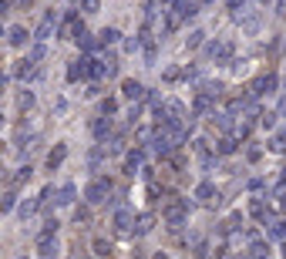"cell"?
<instances>
[{"mask_svg":"<svg viewBox=\"0 0 286 259\" xmlns=\"http://www.w3.org/2000/svg\"><path fill=\"white\" fill-rule=\"evenodd\" d=\"M132 222H135V215L128 212V209H118V212H115V229L125 232V229H132Z\"/></svg>","mask_w":286,"mask_h":259,"instance_id":"cell-7","label":"cell"},{"mask_svg":"<svg viewBox=\"0 0 286 259\" xmlns=\"http://www.w3.org/2000/svg\"><path fill=\"white\" fill-rule=\"evenodd\" d=\"M37 256L41 259H57V239L41 232V239H37Z\"/></svg>","mask_w":286,"mask_h":259,"instance_id":"cell-2","label":"cell"},{"mask_svg":"<svg viewBox=\"0 0 286 259\" xmlns=\"http://www.w3.org/2000/svg\"><path fill=\"white\" fill-rule=\"evenodd\" d=\"M249 259H269V242L256 239L253 246H249Z\"/></svg>","mask_w":286,"mask_h":259,"instance_id":"cell-8","label":"cell"},{"mask_svg":"<svg viewBox=\"0 0 286 259\" xmlns=\"http://www.w3.org/2000/svg\"><path fill=\"white\" fill-rule=\"evenodd\" d=\"M219 259H236V256H232L229 249H222V252H219Z\"/></svg>","mask_w":286,"mask_h":259,"instance_id":"cell-31","label":"cell"},{"mask_svg":"<svg viewBox=\"0 0 286 259\" xmlns=\"http://www.w3.org/2000/svg\"><path fill=\"white\" fill-rule=\"evenodd\" d=\"M64 155H67V148H64V145H57L54 152H51V155H47V169H57V165H61V162H64Z\"/></svg>","mask_w":286,"mask_h":259,"instance_id":"cell-12","label":"cell"},{"mask_svg":"<svg viewBox=\"0 0 286 259\" xmlns=\"http://www.w3.org/2000/svg\"><path fill=\"white\" fill-rule=\"evenodd\" d=\"M219 152H222V155H229V152H236V142H232V138H222V142H219Z\"/></svg>","mask_w":286,"mask_h":259,"instance_id":"cell-23","label":"cell"},{"mask_svg":"<svg viewBox=\"0 0 286 259\" xmlns=\"http://www.w3.org/2000/svg\"><path fill=\"white\" fill-rule=\"evenodd\" d=\"M135 232H138V236L152 232V215H138V222H135Z\"/></svg>","mask_w":286,"mask_h":259,"instance_id":"cell-13","label":"cell"},{"mask_svg":"<svg viewBox=\"0 0 286 259\" xmlns=\"http://www.w3.org/2000/svg\"><path fill=\"white\" fill-rule=\"evenodd\" d=\"M108 189H111V182H91L88 185V202H108V199H105V195H108Z\"/></svg>","mask_w":286,"mask_h":259,"instance_id":"cell-3","label":"cell"},{"mask_svg":"<svg viewBox=\"0 0 286 259\" xmlns=\"http://www.w3.org/2000/svg\"><path fill=\"white\" fill-rule=\"evenodd\" d=\"M212 124H219L222 132H226L229 128V114H212Z\"/></svg>","mask_w":286,"mask_h":259,"instance_id":"cell-24","label":"cell"},{"mask_svg":"<svg viewBox=\"0 0 286 259\" xmlns=\"http://www.w3.org/2000/svg\"><path fill=\"white\" fill-rule=\"evenodd\" d=\"M242 4H246V0H229V11H239Z\"/></svg>","mask_w":286,"mask_h":259,"instance_id":"cell-30","label":"cell"},{"mask_svg":"<svg viewBox=\"0 0 286 259\" xmlns=\"http://www.w3.org/2000/svg\"><path fill=\"white\" fill-rule=\"evenodd\" d=\"M108 132H111V121H94V135L98 138H105Z\"/></svg>","mask_w":286,"mask_h":259,"instance_id":"cell-21","label":"cell"},{"mask_svg":"<svg viewBox=\"0 0 286 259\" xmlns=\"http://www.w3.org/2000/svg\"><path fill=\"white\" fill-rule=\"evenodd\" d=\"M196 199H219V195H216V189H212L209 182H202V185L196 189Z\"/></svg>","mask_w":286,"mask_h":259,"instance_id":"cell-14","label":"cell"},{"mask_svg":"<svg viewBox=\"0 0 286 259\" xmlns=\"http://www.w3.org/2000/svg\"><path fill=\"white\" fill-rule=\"evenodd\" d=\"M74 219H77V222H88V219H91V212H88V209H77V212H74Z\"/></svg>","mask_w":286,"mask_h":259,"instance_id":"cell-28","label":"cell"},{"mask_svg":"<svg viewBox=\"0 0 286 259\" xmlns=\"http://www.w3.org/2000/svg\"><path fill=\"white\" fill-rule=\"evenodd\" d=\"M84 74H91V61H84V57H81V61H74V64L67 68V78H71V81L84 78Z\"/></svg>","mask_w":286,"mask_h":259,"instance_id":"cell-5","label":"cell"},{"mask_svg":"<svg viewBox=\"0 0 286 259\" xmlns=\"http://www.w3.org/2000/svg\"><path fill=\"white\" fill-rule=\"evenodd\" d=\"M27 179H31V169H21L17 172V179H14V185H21V182H27Z\"/></svg>","mask_w":286,"mask_h":259,"instance_id":"cell-26","label":"cell"},{"mask_svg":"<svg viewBox=\"0 0 286 259\" xmlns=\"http://www.w3.org/2000/svg\"><path fill=\"white\" fill-rule=\"evenodd\" d=\"M135 259H138V256H135Z\"/></svg>","mask_w":286,"mask_h":259,"instance_id":"cell-32","label":"cell"},{"mask_svg":"<svg viewBox=\"0 0 286 259\" xmlns=\"http://www.w3.org/2000/svg\"><path fill=\"white\" fill-rule=\"evenodd\" d=\"M138 165H142V152H132V155H128V162H125V169H128V172H135Z\"/></svg>","mask_w":286,"mask_h":259,"instance_id":"cell-19","label":"cell"},{"mask_svg":"<svg viewBox=\"0 0 286 259\" xmlns=\"http://www.w3.org/2000/svg\"><path fill=\"white\" fill-rule=\"evenodd\" d=\"M57 202H61V205H71V202H74V185H71V182L57 189Z\"/></svg>","mask_w":286,"mask_h":259,"instance_id":"cell-10","label":"cell"},{"mask_svg":"<svg viewBox=\"0 0 286 259\" xmlns=\"http://www.w3.org/2000/svg\"><path fill=\"white\" fill-rule=\"evenodd\" d=\"M121 91H125V98H132V101H138V98L145 94V88L138 84V81H125V84H121Z\"/></svg>","mask_w":286,"mask_h":259,"instance_id":"cell-9","label":"cell"},{"mask_svg":"<svg viewBox=\"0 0 286 259\" xmlns=\"http://www.w3.org/2000/svg\"><path fill=\"white\" fill-rule=\"evenodd\" d=\"M94 252H98V256H111V242H105V239H94Z\"/></svg>","mask_w":286,"mask_h":259,"instance_id":"cell-20","label":"cell"},{"mask_svg":"<svg viewBox=\"0 0 286 259\" xmlns=\"http://www.w3.org/2000/svg\"><path fill=\"white\" fill-rule=\"evenodd\" d=\"M165 78H168V81H178V78H182V71L172 68V71H165Z\"/></svg>","mask_w":286,"mask_h":259,"instance_id":"cell-29","label":"cell"},{"mask_svg":"<svg viewBox=\"0 0 286 259\" xmlns=\"http://www.w3.org/2000/svg\"><path fill=\"white\" fill-rule=\"evenodd\" d=\"M273 88H276V78H273V74H263V78L253 81V94H269Z\"/></svg>","mask_w":286,"mask_h":259,"instance_id":"cell-4","label":"cell"},{"mask_svg":"<svg viewBox=\"0 0 286 259\" xmlns=\"http://www.w3.org/2000/svg\"><path fill=\"white\" fill-rule=\"evenodd\" d=\"M81 7H84L88 14H94V11H98V0H81Z\"/></svg>","mask_w":286,"mask_h":259,"instance_id":"cell-27","label":"cell"},{"mask_svg":"<svg viewBox=\"0 0 286 259\" xmlns=\"http://www.w3.org/2000/svg\"><path fill=\"white\" fill-rule=\"evenodd\" d=\"M37 209H41V199H31V202H24V205H21V219H27V215H34Z\"/></svg>","mask_w":286,"mask_h":259,"instance_id":"cell-16","label":"cell"},{"mask_svg":"<svg viewBox=\"0 0 286 259\" xmlns=\"http://www.w3.org/2000/svg\"><path fill=\"white\" fill-rule=\"evenodd\" d=\"M54 24H57L54 11L44 14V21H41V27H37V41H47V37H51V31H54Z\"/></svg>","mask_w":286,"mask_h":259,"instance_id":"cell-6","label":"cell"},{"mask_svg":"<svg viewBox=\"0 0 286 259\" xmlns=\"http://www.w3.org/2000/svg\"><path fill=\"white\" fill-rule=\"evenodd\" d=\"M14 74H17V78H31V74H34V61H31V57H24V61H17V68H14Z\"/></svg>","mask_w":286,"mask_h":259,"instance_id":"cell-11","label":"cell"},{"mask_svg":"<svg viewBox=\"0 0 286 259\" xmlns=\"http://www.w3.org/2000/svg\"><path fill=\"white\" fill-rule=\"evenodd\" d=\"M27 37H31V34H27L24 27H14V31H11V44L21 47V44H27Z\"/></svg>","mask_w":286,"mask_h":259,"instance_id":"cell-15","label":"cell"},{"mask_svg":"<svg viewBox=\"0 0 286 259\" xmlns=\"http://www.w3.org/2000/svg\"><path fill=\"white\" fill-rule=\"evenodd\" d=\"M17 104H21L24 111H27V108H34V94H31V91H21V94H17Z\"/></svg>","mask_w":286,"mask_h":259,"instance_id":"cell-18","label":"cell"},{"mask_svg":"<svg viewBox=\"0 0 286 259\" xmlns=\"http://www.w3.org/2000/svg\"><path fill=\"white\" fill-rule=\"evenodd\" d=\"M14 209V192H7L4 199H0V212H11Z\"/></svg>","mask_w":286,"mask_h":259,"instance_id":"cell-22","label":"cell"},{"mask_svg":"<svg viewBox=\"0 0 286 259\" xmlns=\"http://www.w3.org/2000/svg\"><path fill=\"white\" fill-rule=\"evenodd\" d=\"M185 209H188V202H172V205H165V222L178 229V225L185 222Z\"/></svg>","mask_w":286,"mask_h":259,"instance_id":"cell-1","label":"cell"},{"mask_svg":"<svg viewBox=\"0 0 286 259\" xmlns=\"http://www.w3.org/2000/svg\"><path fill=\"white\" fill-rule=\"evenodd\" d=\"M118 31H115V27H105V31H101V44H115V41H118Z\"/></svg>","mask_w":286,"mask_h":259,"instance_id":"cell-17","label":"cell"},{"mask_svg":"<svg viewBox=\"0 0 286 259\" xmlns=\"http://www.w3.org/2000/svg\"><path fill=\"white\" fill-rule=\"evenodd\" d=\"M202 44V31H192V34H188V47H199Z\"/></svg>","mask_w":286,"mask_h":259,"instance_id":"cell-25","label":"cell"}]
</instances>
